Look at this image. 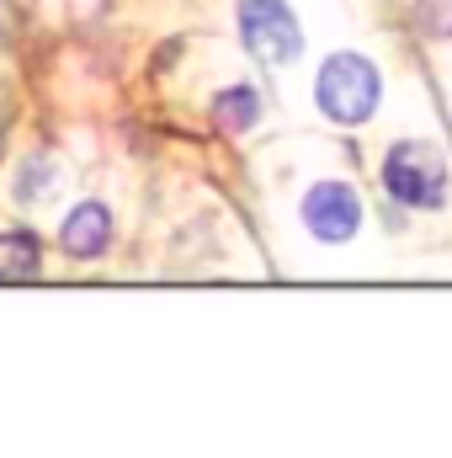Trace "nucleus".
<instances>
[{
	"label": "nucleus",
	"mask_w": 452,
	"mask_h": 458,
	"mask_svg": "<svg viewBox=\"0 0 452 458\" xmlns=\"http://www.w3.org/2000/svg\"><path fill=\"white\" fill-rule=\"evenodd\" d=\"M314 102H320V113L331 117V123L356 128V123H367V117L378 113V102H383V75H378L372 59H362V54H331V59L320 64Z\"/></svg>",
	"instance_id": "obj_1"
},
{
	"label": "nucleus",
	"mask_w": 452,
	"mask_h": 458,
	"mask_svg": "<svg viewBox=\"0 0 452 458\" xmlns=\"http://www.w3.org/2000/svg\"><path fill=\"white\" fill-rule=\"evenodd\" d=\"M383 187L394 203H410V208H442L448 203V160L437 144H421V139H405L389 149L383 160Z\"/></svg>",
	"instance_id": "obj_2"
},
{
	"label": "nucleus",
	"mask_w": 452,
	"mask_h": 458,
	"mask_svg": "<svg viewBox=\"0 0 452 458\" xmlns=\"http://www.w3.org/2000/svg\"><path fill=\"white\" fill-rule=\"evenodd\" d=\"M239 38L261 64H288L304 48L298 16L282 0H239Z\"/></svg>",
	"instance_id": "obj_3"
},
{
	"label": "nucleus",
	"mask_w": 452,
	"mask_h": 458,
	"mask_svg": "<svg viewBox=\"0 0 452 458\" xmlns=\"http://www.w3.org/2000/svg\"><path fill=\"white\" fill-rule=\"evenodd\" d=\"M304 229L325 245H346L362 229V198L346 182H314L304 192Z\"/></svg>",
	"instance_id": "obj_4"
},
{
	"label": "nucleus",
	"mask_w": 452,
	"mask_h": 458,
	"mask_svg": "<svg viewBox=\"0 0 452 458\" xmlns=\"http://www.w3.org/2000/svg\"><path fill=\"white\" fill-rule=\"evenodd\" d=\"M59 245L75 256V261H91V256H102L107 245H113V214H107V203H75L70 214H64V225H59Z\"/></svg>",
	"instance_id": "obj_5"
},
{
	"label": "nucleus",
	"mask_w": 452,
	"mask_h": 458,
	"mask_svg": "<svg viewBox=\"0 0 452 458\" xmlns=\"http://www.w3.org/2000/svg\"><path fill=\"white\" fill-rule=\"evenodd\" d=\"M43 272V245L32 229H11L0 234V283H27Z\"/></svg>",
	"instance_id": "obj_6"
},
{
	"label": "nucleus",
	"mask_w": 452,
	"mask_h": 458,
	"mask_svg": "<svg viewBox=\"0 0 452 458\" xmlns=\"http://www.w3.org/2000/svg\"><path fill=\"white\" fill-rule=\"evenodd\" d=\"M255 117H261V97L250 91V86H229L213 97V123L224 128V133H245V128H255Z\"/></svg>",
	"instance_id": "obj_7"
},
{
	"label": "nucleus",
	"mask_w": 452,
	"mask_h": 458,
	"mask_svg": "<svg viewBox=\"0 0 452 458\" xmlns=\"http://www.w3.org/2000/svg\"><path fill=\"white\" fill-rule=\"evenodd\" d=\"M54 160L48 155H32L27 165H21V176H16V203H43L48 198V187H54Z\"/></svg>",
	"instance_id": "obj_8"
},
{
	"label": "nucleus",
	"mask_w": 452,
	"mask_h": 458,
	"mask_svg": "<svg viewBox=\"0 0 452 458\" xmlns=\"http://www.w3.org/2000/svg\"><path fill=\"white\" fill-rule=\"evenodd\" d=\"M415 21H421L426 38H452V0H421Z\"/></svg>",
	"instance_id": "obj_9"
}]
</instances>
